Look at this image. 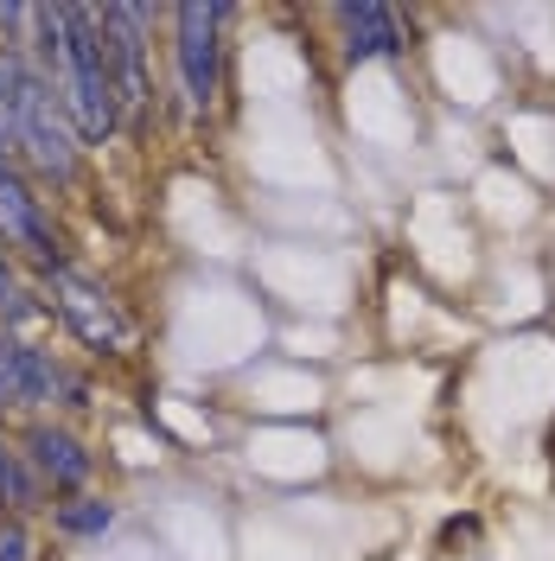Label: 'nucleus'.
<instances>
[{
  "mask_svg": "<svg viewBox=\"0 0 555 561\" xmlns=\"http://www.w3.org/2000/svg\"><path fill=\"white\" fill-rule=\"evenodd\" d=\"M339 26H346V58H396L403 51V33H396V13L377 7V0H358V7H339Z\"/></svg>",
  "mask_w": 555,
  "mask_h": 561,
  "instance_id": "0eeeda50",
  "label": "nucleus"
},
{
  "mask_svg": "<svg viewBox=\"0 0 555 561\" xmlns=\"http://www.w3.org/2000/svg\"><path fill=\"white\" fill-rule=\"evenodd\" d=\"M224 20L230 7H205L185 0L173 7V70H179V96L192 115H205L217 103V58H224Z\"/></svg>",
  "mask_w": 555,
  "mask_h": 561,
  "instance_id": "f03ea898",
  "label": "nucleus"
},
{
  "mask_svg": "<svg viewBox=\"0 0 555 561\" xmlns=\"http://www.w3.org/2000/svg\"><path fill=\"white\" fill-rule=\"evenodd\" d=\"M52 307H58V319H65V325H70V332H77L90 351H103V357L128 351V319H122V307L109 300L97 280H83V275H70V268H58V275H52Z\"/></svg>",
  "mask_w": 555,
  "mask_h": 561,
  "instance_id": "20e7f679",
  "label": "nucleus"
},
{
  "mask_svg": "<svg viewBox=\"0 0 555 561\" xmlns=\"http://www.w3.org/2000/svg\"><path fill=\"white\" fill-rule=\"evenodd\" d=\"M0 409H20V377H13V332H0Z\"/></svg>",
  "mask_w": 555,
  "mask_h": 561,
  "instance_id": "f8f14e48",
  "label": "nucleus"
},
{
  "mask_svg": "<svg viewBox=\"0 0 555 561\" xmlns=\"http://www.w3.org/2000/svg\"><path fill=\"white\" fill-rule=\"evenodd\" d=\"M20 300V287H13V268H7V249H0V313Z\"/></svg>",
  "mask_w": 555,
  "mask_h": 561,
  "instance_id": "ddd939ff",
  "label": "nucleus"
},
{
  "mask_svg": "<svg viewBox=\"0 0 555 561\" xmlns=\"http://www.w3.org/2000/svg\"><path fill=\"white\" fill-rule=\"evenodd\" d=\"M58 529L65 536H103V529H115V504L109 497H70V504H58Z\"/></svg>",
  "mask_w": 555,
  "mask_h": 561,
  "instance_id": "1a4fd4ad",
  "label": "nucleus"
},
{
  "mask_svg": "<svg viewBox=\"0 0 555 561\" xmlns=\"http://www.w3.org/2000/svg\"><path fill=\"white\" fill-rule=\"evenodd\" d=\"M0 51H7V45H0ZM7 90H13V140H20V153L33 160V173L52 179V185H70L83 140L70 128L58 90L38 77V65L26 51H7Z\"/></svg>",
  "mask_w": 555,
  "mask_h": 561,
  "instance_id": "f257e3e1",
  "label": "nucleus"
},
{
  "mask_svg": "<svg viewBox=\"0 0 555 561\" xmlns=\"http://www.w3.org/2000/svg\"><path fill=\"white\" fill-rule=\"evenodd\" d=\"M0 243H13L20 255H33L45 275L65 268L58 237H52V224H45V205H38V192L26 185V173H20L13 160H0Z\"/></svg>",
  "mask_w": 555,
  "mask_h": 561,
  "instance_id": "39448f33",
  "label": "nucleus"
},
{
  "mask_svg": "<svg viewBox=\"0 0 555 561\" xmlns=\"http://www.w3.org/2000/svg\"><path fill=\"white\" fill-rule=\"evenodd\" d=\"M20 454H26V466L38 472V485L52 491H83L90 485V447L70 434V427H52V421H33L26 434H20Z\"/></svg>",
  "mask_w": 555,
  "mask_h": 561,
  "instance_id": "423d86ee",
  "label": "nucleus"
},
{
  "mask_svg": "<svg viewBox=\"0 0 555 561\" xmlns=\"http://www.w3.org/2000/svg\"><path fill=\"white\" fill-rule=\"evenodd\" d=\"M38 497H45V485H38L33 466H26V454H20L13 440H0V504H7V517L38 511Z\"/></svg>",
  "mask_w": 555,
  "mask_h": 561,
  "instance_id": "6e6552de",
  "label": "nucleus"
},
{
  "mask_svg": "<svg viewBox=\"0 0 555 561\" xmlns=\"http://www.w3.org/2000/svg\"><path fill=\"white\" fill-rule=\"evenodd\" d=\"M0 561H33V536H26V517H0Z\"/></svg>",
  "mask_w": 555,
  "mask_h": 561,
  "instance_id": "9d476101",
  "label": "nucleus"
},
{
  "mask_svg": "<svg viewBox=\"0 0 555 561\" xmlns=\"http://www.w3.org/2000/svg\"><path fill=\"white\" fill-rule=\"evenodd\" d=\"M20 140H13V90H7V51H0V160H13Z\"/></svg>",
  "mask_w": 555,
  "mask_h": 561,
  "instance_id": "9b49d317",
  "label": "nucleus"
},
{
  "mask_svg": "<svg viewBox=\"0 0 555 561\" xmlns=\"http://www.w3.org/2000/svg\"><path fill=\"white\" fill-rule=\"evenodd\" d=\"M97 20H103L115 115H122V122H140L147 103H154V83H147V33H154V7H97Z\"/></svg>",
  "mask_w": 555,
  "mask_h": 561,
  "instance_id": "7ed1b4c3",
  "label": "nucleus"
}]
</instances>
